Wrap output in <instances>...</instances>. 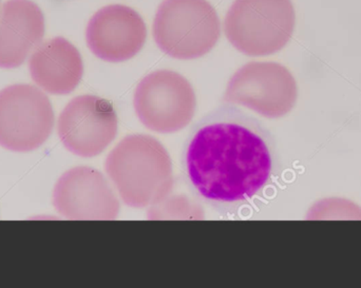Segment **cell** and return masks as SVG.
<instances>
[{"instance_id":"6da1fadb","label":"cell","mask_w":361,"mask_h":288,"mask_svg":"<svg viewBox=\"0 0 361 288\" xmlns=\"http://www.w3.org/2000/svg\"><path fill=\"white\" fill-rule=\"evenodd\" d=\"M183 169L201 200L216 211L233 213L271 182L273 139L258 120L223 106L193 127L183 150Z\"/></svg>"},{"instance_id":"8992f818","label":"cell","mask_w":361,"mask_h":288,"mask_svg":"<svg viewBox=\"0 0 361 288\" xmlns=\"http://www.w3.org/2000/svg\"><path fill=\"white\" fill-rule=\"evenodd\" d=\"M133 106L144 126L169 134L182 130L191 122L197 99L184 76L171 70H159L139 82Z\"/></svg>"},{"instance_id":"5bb4252c","label":"cell","mask_w":361,"mask_h":288,"mask_svg":"<svg viewBox=\"0 0 361 288\" xmlns=\"http://www.w3.org/2000/svg\"><path fill=\"white\" fill-rule=\"evenodd\" d=\"M0 4H1V0H0ZM0 11H1V8H0Z\"/></svg>"},{"instance_id":"7c38bea8","label":"cell","mask_w":361,"mask_h":288,"mask_svg":"<svg viewBox=\"0 0 361 288\" xmlns=\"http://www.w3.org/2000/svg\"><path fill=\"white\" fill-rule=\"evenodd\" d=\"M29 70L33 82L44 92L68 95L80 84L84 63L74 44L54 37L38 44L30 56Z\"/></svg>"},{"instance_id":"277c9868","label":"cell","mask_w":361,"mask_h":288,"mask_svg":"<svg viewBox=\"0 0 361 288\" xmlns=\"http://www.w3.org/2000/svg\"><path fill=\"white\" fill-rule=\"evenodd\" d=\"M220 35V19L207 0H164L159 6L154 40L173 58L189 61L204 56Z\"/></svg>"},{"instance_id":"ba28073f","label":"cell","mask_w":361,"mask_h":288,"mask_svg":"<svg viewBox=\"0 0 361 288\" xmlns=\"http://www.w3.org/2000/svg\"><path fill=\"white\" fill-rule=\"evenodd\" d=\"M118 124V115L109 101L95 95H80L59 114L57 132L70 152L93 158L116 139Z\"/></svg>"},{"instance_id":"30bf717a","label":"cell","mask_w":361,"mask_h":288,"mask_svg":"<svg viewBox=\"0 0 361 288\" xmlns=\"http://www.w3.org/2000/svg\"><path fill=\"white\" fill-rule=\"evenodd\" d=\"M146 38L147 27L141 15L122 4H110L97 11L86 31L91 52L108 63L133 58L143 48Z\"/></svg>"},{"instance_id":"4fadbf2b","label":"cell","mask_w":361,"mask_h":288,"mask_svg":"<svg viewBox=\"0 0 361 288\" xmlns=\"http://www.w3.org/2000/svg\"><path fill=\"white\" fill-rule=\"evenodd\" d=\"M147 217L150 220L203 219L202 207L185 194H169L158 204L150 206Z\"/></svg>"},{"instance_id":"5b68a950","label":"cell","mask_w":361,"mask_h":288,"mask_svg":"<svg viewBox=\"0 0 361 288\" xmlns=\"http://www.w3.org/2000/svg\"><path fill=\"white\" fill-rule=\"evenodd\" d=\"M52 104L44 91L18 84L0 91V146L31 152L46 143L54 127Z\"/></svg>"},{"instance_id":"52a82bcc","label":"cell","mask_w":361,"mask_h":288,"mask_svg":"<svg viewBox=\"0 0 361 288\" xmlns=\"http://www.w3.org/2000/svg\"><path fill=\"white\" fill-rule=\"evenodd\" d=\"M296 97V82L284 65L273 61H252L231 76L224 99L264 118H278L292 110Z\"/></svg>"},{"instance_id":"3957f363","label":"cell","mask_w":361,"mask_h":288,"mask_svg":"<svg viewBox=\"0 0 361 288\" xmlns=\"http://www.w3.org/2000/svg\"><path fill=\"white\" fill-rule=\"evenodd\" d=\"M296 13L292 0H235L225 17V35L248 56L281 51L292 38Z\"/></svg>"},{"instance_id":"7a4b0ae2","label":"cell","mask_w":361,"mask_h":288,"mask_svg":"<svg viewBox=\"0 0 361 288\" xmlns=\"http://www.w3.org/2000/svg\"><path fill=\"white\" fill-rule=\"evenodd\" d=\"M105 169L123 202L133 208L158 204L173 192L171 156L150 135L123 139L108 154Z\"/></svg>"},{"instance_id":"9c48e42d","label":"cell","mask_w":361,"mask_h":288,"mask_svg":"<svg viewBox=\"0 0 361 288\" xmlns=\"http://www.w3.org/2000/svg\"><path fill=\"white\" fill-rule=\"evenodd\" d=\"M55 211L69 220H116L120 201L103 173L88 166L66 171L55 184Z\"/></svg>"},{"instance_id":"8fae6325","label":"cell","mask_w":361,"mask_h":288,"mask_svg":"<svg viewBox=\"0 0 361 288\" xmlns=\"http://www.w3.org/2000/svg\"><path fill=\"white\" fill-rule=\"evenodd\" d=\"M44 16L32 0H8L0 11V68L20 67L42 42Z\"/></svg>"}]
</instances>
